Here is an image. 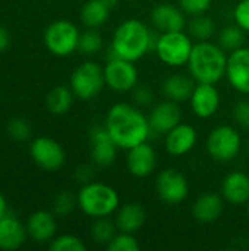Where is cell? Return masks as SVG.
Wrapping results in <instances>:
<instances>
[{"label": "cell", "instance_id": "cell-26", "mask_svg": "<svg viewBox=\"0 0 249 251\" xmlns=\"http://www.w3.org/2000/svg\"><path fill=\"white\" fill-rule=\"evenodd\" d=\"M72 93L69 88L63 87V85H57L54 87L48 96H47V107L51 113L54 115H63L66 113L70 106H72Z\"/></svg>", "mask_w": 249, "mask_h": 251}, {"label": "cell", "instance_id": "cell-19", "mask_svg": "<svg viewBox=\"0 0 249 251\" xmlns=\"http://www.w3.org/2000/svg\"><path fill=\"white\" fill-rule=\"evenodd\" d=\"M223 199L235 206H242L249 201V176L245 172H230L222 182Z\"/></svg>", "mask_w": 249, "mask_h": 251}, {"label": "cell", "instance_id": "cell-31", "mask_svg": "<svg viewBox=\"0 0 249 251\" xmlns=\"http://www.w3.org/2000/svg\"><path fill=\"white\" fill-rule=\"evenodd\" d=\"M109 251H138L139 244L134 234L129 232H119L113 237V240L107 244Z\"/></svg>", "mask_w": 249, "mask_h": 251}, {"label": "cell", "instance_id": "cell-4", "mask_svg": "<svg viewBox=\"0 0 249 251\" xmlns=\"http://www.w3.org/2000/svg\"><path fill=\"white\" fill-rule=\"evenodd\" d=\"M78 204L85 215L94 219L106 218L119 209V194L107 184L87 182L78 194Z\"/></svg>", "mask_w": 249, "mask_h": 251}, {"label": "cell", "instance_id": "cell-13", "mask_svg": "<svg viewBox=\"0 0 249 251\" xmlns=\"http://www.w3.org/2000/svg\"><path fill=\"white\" fill-rule=\"evenodd\" d=\"M181 107L173 100H164L158 103L148 116V124L151 132L156 134H167L176 125L181 124Z\"/></svg>", "mask_w": 249, "mask_h": 251}, {"label": "cell", "instance_id": "cell-25", "mask_svg": "<svg viewBox=\"0 0 249 251\" xmlns=\"http://www.w3.org/2000/svg\"><path fill=\"white\" fill-rule=\"evenodd\" d=\"M110 10L103 0H88L81 10V21L88 28L101 26L109 19Z\"/></svg>", "mask_w": 249, "mask_h": 251}, {"label": "cell", "instance_id": "cell-35", "mask_svg": "<svg viewBox=\"0 0 249 251\" xmlns=\"http://www.w3.org/2000/svg\"><path fill=\"white\" fill-rule=\"evenodd\" d=\"M7 131H9L10 137L13 140H18V141H23L29 137V125L22 118L10 119L9 125H7Z\"/></svg>", "mask_w": 249, "mask_h": 251}, {"label": "cell", "instance_id": "cell-14", "mask_svg": "<svg viewBox=\"0 0 249 251\" xmlns=\"http://www.w3.org/2000/svg\"><path fill=\"white\" fill-rule=\"evenodd\" d=\"M189 100L194 113L201 119L211 118L220 106V94L214 84L197 82Z\"/></svg>", "mask_w": 249, "mask_h": 251}, {"label": "cell", "instance_id": "cell-36", "mask_svg": "<svg viewBox=\"0 0 249 251\" xmlns=\"http://www.w3.org/2000/svg\"><path fill=\"white\" fill-rule=\"evenodd\" d=\"M235 22L245 31L249 32V0H241L235 7Z\"/></svg>", "mask_w": 249, "mask_h": 251}, {"label": "cell", "instance_id": "cell-3", "mask_svg": "<svg viewBox=\"0 0 249 251\" xmlns=\"http://www.w3.org/2000/svg\"><path fill=\"white\" fill-rule=\"evenodd\" d=\"M188 68L197 82L217 84L226 75L227 54L226 50L211 41H198L194 44Z\"/></svg>", "mask_w": 249, "mask_h": 251}, {"label": "cell", "instance_id": "cell-32", "mask_svg": "<svg viewBox=\"0 0 249 251\" xmlns=\"http://www.w3.org/2000/svg\"><path fill=\"white\" fill-rule=\"evenodd\" d=\"M51 251H85V244L75 235H60L50 244Z\"/></svg>", "mask_w": 249, "mask_h": 251}, {"label": "cell", "instance_id": "cell-24", "mask_svg": "<svg viewBox=\"0 0 249 251\" xmlns=\"http://www.w3.org/2000/svg\"><path fill=\"white\" fill-rule=\"evenodd\" d=\"M195 82L197 81L192 76L189 78L183 74H173L163 82V91L169 97V100L182 103L191 99L192 91L197 85Z\"/></svg>", "mask_w": 249, "mask_h": 251}, {"label": "cell", "instance_id": "cell-41", "mask_svg": "<svg viewBox=\"0 0 249 251\" xmlns=\"http://www.w3.org/2000/svg\"><path fill=\"white\" fill-rule=\"evenodd\" d=\"M103 1H104L110 9H112V7H114V6H116V3H117V0H103Z\"/></svg>", "mask_w": 249, "mask_h": 251}, {"label": "cell", "instance_id": "cell-1", "mask_svg": "<svg viewBox=\"0 0 249 251\" xmlns=\"http://www.w3.org/2000/svg\"><path fill=\"white\" fill-rule=\"evenodd\" d=\"M104 126L116 146L123 150L145 143L151 132L148 118L129 103H116L112 106Z\"/></svg>", "mask_w": 249, "mask_h": 251}, {"label": "cell", "instance_id": "cell-22", "mask_svg": "<svg viewBox=\"0 0 249 251\" xmlns=\"http://www.w3.org/2000/svg\"><path fill=\"white\" fill-rule=\"evenodd\" d=\"M223 206V199L219 194L207 193L197 199L192 207V215L201 224H211L220 218Z\"/></svg>", "mask_w": 249, "mask_h": 251}, {"label": "cell", "instance_id": "cell-40", "mask_svg": "<svg viewBox=\"0 0 249 251\" xmlns=\"http://www.w3.org/2000/svg\"><path fill=\"white\" fill-rule=\"evenodd\" d=\"M3 215H6V200H4L3 194L0 193V218Z\"/></svg>", "mask_w": 249, "mask_h": 251}, {"label": "cell", "instance_id": "cell-2", "mask_svg": "<svg viewBox=\"0 0 249 251\" xmlns=\"http://www.w3.org/2000/svg\"><path fill=\"white\" fill-rule=\"evenodd\" d=\"M158 35L153 32L142 21L128 19L122 22L112 40L113 57H122L131 62L139 60L150 50H156Z\"/></svg>", "mask_w": 249, "mask_h": 251}, {"label": "cell", "instance_id": "cell-8", "mask_svg": "<svg viewBox=\"0 0 249 251\" xmlns=\"http://www.w3.org/2000/svg\"><path fill=\"white\" fill-rule=\"evenodd\" d=\"M78 28L69 21H56L48 25L44 32V43L47 49L56 56H69L78 49L79 41Z\"/></svg>", "mask_w": 249, "mask_h": 251}, {"label": "cell", "instance_id": "cell-7", "mask_svg": "<svg viewBox=\"0 0 249 251\" xmlns=\"http://www.w3.org/2000/svg\"><path fill=\"white\" fill-rule=\"evenodd\" d=\"M106 85L104 71L94 62H84L70 76V88L73 94L82 100H91Z\"/></svg>", "mask_w": 249, "mask_h": 251}, {"label": "cell", "instance_id": "cell-21", "mask_svg": "<svg viewBox=\"0 0 249 251\" xmlns=\"http://www.w3.org/2000/svg\"><path fill=\"white\" fill-rule=\"evenodd\" d=\"M26 232L37 243L50 241L56 234L54 216L45 210H38L32 213L26 222Z\"/></svg>", "mask_w": 249, "mask_h": 251}, {"label": "cell", "instance_id": "cell-6", "mask_svg": "<svg viewBox=\"0 0 249 251\" xmlns=\"http://www.w3.org/2000/svg\"><path fill=\"white\" fill-rule=\"evenodd\" d=\"M242 140L236 128L220 125L214 128L207 138V151L217 162H230L241 151Z\"/></svg>", "mask_w": 249, "mask_h": 251}, {"label": "cell", "instance_id": "cell-12", "mask_svg": "<svg viewBox=\"0 0 249 251\" xmlns=\"http://www.w3.org/2000/svg\"><path fill=\"white\" fill-rule=\"evenodd\" d=\"M226 76L236 91L249 94V47L230 51L227 56Z\"/></svg>", "mask_w": 249, "mask_h": 251}, {"label": "cell", "instance_id": "cell-23", "mask_svg": "<svg viewBox=\"0 0 249 251\" xmlns=\"http://www.w3.org/2000/svg\"><path fill=\"white\" fill-rule=\"evenodd\" d=\"M145 222V210L138 203H128L123 204L116 212L114 224L119 232H129L134 234L142 228Z\"/></svg>", "mask_w": 249, "mask_h": 251}, {"label": "cell", "instance_id": "cell-29", "mask_svg": "<svg viewBox=\"0 0 249 251\" xmlns=\"http://www.w3.org/2000/svg\"><path fill=\"white\" fill-rule=\"evenodd\" d=\"M116 224L109 221L107 216L106 218H97L95 222L91 226V237L95 243L98 244H109L113 237L116 235Z\"/></svg>", "mask_w": 249, "mask_h": 251}, {"label": "cell", "instance_id": "cell-28", "mask_svg": "<svg viewBox=\"0 0 249 251\" xmlns=\"http://www.w3.org/2000/svg\"><path fill=\"white\" fill-rule=\"evenodd\" d=\"M189 35L197 38L198 41H208L216 29L214 21L208 18L205 13L194 16V19L189 22Z\"/></svg>", "mask_w": 249, "mask_h": 251}, {"label": "cell", "instance_id": "cell-15", "mask_svg": "<svg viewBox=\"0 0 249 251\" xmlns=\"http://www.w3.org/2000/svg\"><path fill=\"white\" fill-rule=\"evenodd\" d=\"M151 22L158 32L183 31L186 26L185 12L170 3H160L151 10Z\"/></svg>", "mask_w": 249, "mask_h": 251}, {"label": "cell", "instance_id": "cell-20", "mask_svg": "<svg viewBox=\"0 0 249 251\" xmlns=\"http://www.w3.org/2000/svg\"><path fill=\"white\" fill-rule=\"evenodd\" d=\"M26 228L10 215H3L0 218V249L1 250H16L26 238Z\"/></svg>", "mask_w": 249, "mask_h": 251}, {"label": "cell", "instance_id": "cell-5", "mask_svg": "<svg viewBox=\"0 0 249 251\" xmlns=\"http://www.w3.org/2000/svg\"><path fill=\"white\" fill-rule=\"evenodd\" d=\"M192 41L185 31L160 32L156 51L160 60L169 66L186 65L192 51Z\"/></svg>", "mask_w": 249, "mask_h": 251}, {"label": "cell", "instance_id": "cell-38", "mask_svg": "<svg viewBox=\"0 0 249 251\" xmlns=\"http://www.w3.org/2000/svg\"><path fill=\"white\" fill-rule=\"evenodd\" d=\"M134 97H135V101L141 106H147L153 101V94H151L150 88H147V87H138L135 90Z\"/></svg>", "mask_w": 249, "mask_h": 251}, {"label": "cell", "instance_id": "cell-33", "mask_svg": "<svg viewBox=\"0 0 249 251\" xmlns=\"http://www.w3.org/2000/svg\"><path fill=\"white\" fill-rule=\"evenodd\" d=\"M75 206L73 197L68 191H62L56 196L53 201V210L57 216H68Z\"/></svg>", "mask_w": 249, "mask_h": 251}, {"label": "cell", "instance_id": "cell-27", "mask_svg": "<svg viewBox=\"0 0 249 251\" xmlns=\"http://www.w3.org/2000/svg\"><path fill=\"white\" fill-rule=\"evenodd\" d=\"M244 43H245V31L238 24L223 28L219 35V46L226 51H233L236 49H241L244 47Z\"/></svg>", "mask_w": 249, "mask_h": 251}, {"label": "cell", "instance_id": "cell-39", "mask_svg": "<svg viewBox=\"0 0 249 251\" xmlns=\"http://www.w3.org/2000/svg\"><path fill=\"white\" fill-rule=\"evenodd\" d=\"M9 41H10V37H9V32L6 28L0 26V53L4 51L9 46Z\"/></svg>", "mask_w": 249, "mask_h": 251}, {"label": "cell", "instance_id": "cell-10", "mask_svg": "<svg viewBox=\"0 0 249 251\" xmlns=\"http://www.w3.org/2000/svg\"><path fill=\"white\" fill-rule=\"evenodd\" d=\"M156 190L158 197L169 204L182 203L189 193V184L185 175L175 169L161 171L156 179Z\"/></svg>", "mask_w": 249, "mask_h": 251}, {"label": "cell", "instance_id": "cell-11", "mask_svg": "<svg viewBox=\"0 0 249 251\" xmlns=\"http://www.w3.org/2000/svg\"><path fill=\"white\" fill-rule=\"evenodd\" d=\"M31 157L44 171H57L65 163V151L62 146L48 137L35 138L29 147Z\"/></svg>", "mask_w": 249, "mask_h": 251}, {"label": "cell", "instance_id": "cell-9", "mask_svg": "<svg viewBox=\"0 0 249 251\" xmlns=\"http://www.w3.org/2000/svg\"><path fill=\"white\" fill-rule=\"evenodd\" d=\"M104 79L109 88L117 93H128L136 87L138 82V71L134 62L122 59V57H112L106 66Z\"/></svg>", "mask_w": 249, "mask_h": 251}, {"label": "cell", "instance_id": "cell-30", "mask_svg": "<svg viewBox=\"0 0 249 251\" xmlns=\"http://www.w3.org/2000/svg\"><path fill=\"white\" fill-rule=\"evenodd\" d=\"M101 47H103V38L97 31L90 29L79 35L78 49L82 54H95L101 50Z\"/></svg>", "mask_w": 249, "mask_h": 251}, {"label": "cell", "instance_id": "cell-18", "mask_svg": "<svg viewBox=\"0 0 249 251\" xmlns=\"http://www.w3.org/2000/svg\"><path fill=\"white\" fill-rule=\"evenodd\" d=\"M197 144V131L189 124H179L166 134V150L172 156H183Z\"/></svg>", "mask_w": 249, "mask_h": 251}, {"label": "cell", "instance_id": "cell-42", "mask_svg": "<svg viewBox=\"0 0 249 251\" xmlns=\"http://www.w3.org/2000/svg\"><path fill=\"white\" fill-rule=\"evenodd\" d=\"M247 206H248V215H249V201H248V203H247Z\"/></svg>", "mask_w": 249, "mask_h": 251}, {"label": "cell", "instance_id": "cell-34", "mask_svg": "<svg viewBox=\"0 0 249 251\" xmlns=\"http://www.w3.org/2000/svg\"><path fill=\"white\" fill-rule=\"evenodd\" d=\"M213 0H179V7L186 13V15H203L205 13Z\"/></svg>", "mask_w": 249, "mask_h": 251}, {"label": "cell", "instance_id": "cell-37", "mask_svg": "<svg viewBox=\"0 0 249 251\" xmlns=\"http://www.w3.org/2000/svg\"><path fill=\"white\" fill-rule=\"evenodd\" d=\"M233 119L242 128H249V100H242L235 104Z\"/></svg>", "mask_w": 249, "mask_h": 251}, {"label": "cell", "instance_id": "cell-17", "mask_svg": "<svg viewBox=\"0 0 249 251\" xmlns=\"http://www.w3.org/2000/svg\"><path fill=\"white\" fill-rule=\"evenodd\" d=\"M92 150L91 157L98 166H110L117 156V146L112 140L106 126H97L91 131Z\"/></svg>", "mask_w": 249, "mask_h": 251}, {"label": "cell", "instance_id": "cell-16", "mask_svg": "<svg viewBox=\"0 0 249 251\" xmlns=\"http://www.w3.org/2000/svg\"><path fill=\"white\" fill-rule=\"evenodd\" d=\"M156 165H157L156 150L147 141L128 150L126 166L134 176L145 178L151 175L153 171L156 169Z\"/></svg>", "mask_w": 249, "mask_h": 251}]
</instances>
